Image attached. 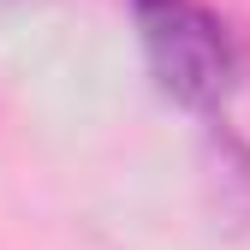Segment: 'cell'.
<instances>
[{"label":"cell","instance_id":"cell-1","mask_svg":"<svg viewBox=\"0 0 250 250\" xmlns=\"http://www.w3.org/2000/svg\"><path fill=\"white\" fill-rule=\"evenodd\" d=\"M131 24L155 89L197 119H221L244 78L232 24L208 0H131Z\"/></svg>","mask_w":250,"mask_h":250},{"label":"cell","instance_id":"cell-2","mask_svg":"<svg viewBox=\"0 0 250 250\" xmlns=\"http://www.w3.org/2000/svg\"><path fill=\"white\" fill-rule=\"evenodd\" d=\"M208 149H214V179H221V208L250 221V143L227 131V119H208Z\"/></svg>","mask_w":250,"mask_h":250},{"label":"cell","instance_id":"cell-3","mask_svg":"<svg viewBox=\"0 0 250 250\" xmlns=\"http://www.w3.org/2000/svg\"><path fill=\"white\" fill-rule=\"evenodd\" d=\"M0 6H6V0H0Z\"/></svg>","mask_w":250,"mask_h":250}]
</instances>
